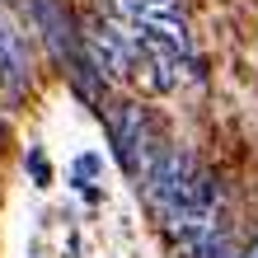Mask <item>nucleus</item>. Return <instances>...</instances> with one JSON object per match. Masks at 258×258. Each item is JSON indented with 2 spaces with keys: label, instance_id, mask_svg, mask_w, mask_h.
I'll return each mask as SVG.
<instances>
[{
  "label": "nucleus",
  "instance_id": "obj_1",
  "mask_svg": "<svg viewBox=\"0 0 258 258\" xmlns=\"http://www.w3.org/2000/svg\"><path fill=\"white\" fill-rule=\"evenodd\" d=\"M108 127H113V146H117V155H122L132 169L146 178V174L160 164V155H164V146H160L155 127H150L146 108H141V103H117V113L108 117Z\"/></svg>",
  "mask_w": 258,
  "mask_h": 258
},
{
  "label": "nucleus",
  "instance_id": "obj_2",
  "mask_svg": "<svg viewBox=\"0 0 258 258\" xmlns=\"http://www.w3.org/2000/svg\"><path fill=\"white\" fill-rule=\"evenodd\" d=\"M80 38H85V52L94 56L99 75H108V80H127V75L136 71L132 28H122L117 19H89Z\"/></svg>",
  "mask_w": 258,
  "mask_h": 258
},
{
  "label": "nucleus",
  "instance_id": "obj_3",
  "mask_svg": "<svg viewBox=\"0 0 258 258\" xmlns=\"http://www.w3.org/2000/svg\"><path fill=\"white\" fill-rule=\"evenodd\" d=\"M0 89L10 99H24V89H28V56L5 19H0Z\"/></svg>",
  "mask_w": 258,
  "mask_h": 258
},
{
  "label": "nucleus",
  "instance_id": "obj_4",
  "mask_svg": "<svg viewBox=\"0 0 258 258\" xmlns=\"http://www.w3.org/2000/svg\"><path fill=\"white\" fill-rule=\"evenodd\" d=\"M89 178H99V155H80V160H75V183H89Z\"/></svg>",
  "mask_w": 258,
  "mask_h": 258
},
{
  "label": "nucleus",
  "instance_id": "obj_5",
  "mask_svg": "<svg viewBox=\"0 0 258 258\" xmlns=\"http://www.w3.org/2000/svg\"><path fill=\"white\" fill-rule=\"evenodd\" d=\"M28 169H33V178H38V183H47V164H42V155H38V150H28Z\"/></svg>",
  "mask_w": 258,
  "mask_h": 258
},
{
  "label": "nucleus",
  "instance_id": "obj_6",
  "mask_svg": "<svg viewBox=\"0 0 258 258\" xmlns=\"http://www.w3.org/2000/svg\"><path fill=\"white\" fill-rule=\"evenodd\" d=\"M113 5H117V10H122V14H127V19H136V10H141V5H146V0H113Z\"/></svg>",
  "mask_w": 258,
  "mask_h": 258
},
{
  "label": "nucleus",
  "instance_id": "obj_7",
  "mask_svg": "<svg viewBox=\"0 0 258 258\" xmlns=\"http://www.w3.org/2000/svg\"><path fill=\"white\" fill-rule=\"evenodd\" d=\"M244 258H258V239H253V249H249V253H244Z\"/></svg>",
  "mask_w": 258,
  "mask_h": 258
}]
</instances>
